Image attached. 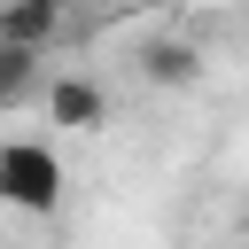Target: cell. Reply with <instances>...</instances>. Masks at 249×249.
Instances as JSON below:
<instances>
[{
  "label": "cell",
  "instance_id": "obj_1",
  "mask_svg": "<svg viewBox=\"0 0 249 249\" xmlns=\"http://www.w3.org/2000/svg\"><path fill=\"white\" fill-rule=\"evenodd\" d=\"M0 202L23 218L62 210V156L47 140H0Z\"/></svg>",
  "mask_w": 249,
  "mask_h": 249
},
{
  "label": "cell",
  "instance_id": "obj_2",
  "mask_svg": "<svg viewBox=\"0 0 249 249\" xmlns=\"http://www.w3.org/2000/svg\"><path fill=\"white\" fill-rule=\"evenodd\" d=\"M62 16H70V0H8V8H0V47L47 54V47L62 39Z\"/></svg>",
  "mask_w": 249,
  "mask_h": 249
},
{
  "label": "cell",
  "instance_id": "obj_3",
  "mask_svg": "<svg viewBox=\"0 0 249 249\" xmlns=\"http://www.w3.org/2000/svg\"><path fill=\"white\" fill-rule=\"evenodd\" d=\"M47 117H54L62 132H101V117H109V93H101L93 78L62 70V78L47 86Z\"/></svg>",
  "mask_w": 249,
  "mask_h": 249
},
{
  "label": "cell",
  "instance_id": "obj_4",
  "mask_svg": "<svg viewBox=\"0 0 249 249\" xmlns=\"http://www.w3.org/2000/svg\"><path fill=\"white\" fill-rule=\"evenodd\" d=\"M140 70H148L156 86H195V78H202V47H187V39H148V47H140Z\"/></svg>",
  "mask_w": 249,
  "mask_h": 249
},
{
  "label": "cell",
  "instance_id": "obj_5",
  "mask_svg": "<svg viewBox=\"0 0 249 249\" xmlns=\"http://www.w3.org/2000/svg\"><path fill=\"white\" fill-rule=\"evenodd\" d=\"M39 62H47V54H31V47H0V109H16V101L39 86Z\"/></svg>",
  "mask_w": 249,
  "mask_h": 249
}]
</instances>
